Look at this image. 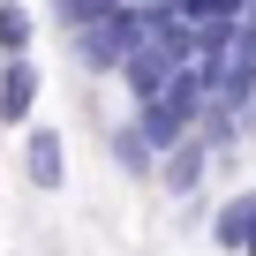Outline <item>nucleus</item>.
I'll return each instance as SVG.
<instances>
[{"label": "nucleus", "instance_id": "f257e3e1", "mask_svg": "<svg viewBox=\"0 0 256 256\" xmlns=\"http://www.w3.org/2000/svg\"><path fill=\"white\" fill-rule=\"evenodd\" d=\"M144 38H151L144 0H128L120 16H106V23H90V30H68V53H76V68H83V76H120V60L136 53Z\"/></svg>", "mask_w": 256, "mask_h": 256}, {"label": "nucleus", "instance_id": "f03ea898", "mask_svg": "<svg viewBox=\"0 0 256 256\" xmlns=\"http://www.w3.org/2000/svg\"><path fill=\"white\" fill-rule=\"evenodd\" d=\"M38 98H46L38 53H8V60H0V128H30L38 120Z\"/></svg>", "mask_w": 256, "mask_h": 256}, {"label": "nucleus", "instance_id": "7ed1b4c3", "mask_svg": "<svg viewBox=\"0 0 256 256\" xmlns=\"http://www.w3.org/2000/svg\"><path fill=\"white\" fill-rule=\"evenodd\" d=\"M23 181L38 196H60L68 188V136H60L53 120H30L23 128Z\"/></svg>", "mask_w": 256, "mask_h": 256}, {"label": "nucleus", "instance_id": "20e7f679", "mask_svg": "<svg viewBox=\"0 0 256 256\" xmlns=\"http://www.w3.org/2000/svg\"><path fill=\"white\" fill-rule=\"evenodd\" d=\"M218 158H211V144L204 136H188V144H174L166 158H158V196H174V204H188V196H204V174H211Z\"/></svg>", "mask_w": 256, "mask_h": 256}, {"label": "nucleus", "instance_id": "39448f33", "mask_svg": "<svg viewBox=\"0 0 256 256\" xmlns=\"http://www.w3.org/2000/svg\"><path fill=\"white\" fill-rule=\"evenodd\" d=\"M211 248H218V256H256V181L234 188V196L211 211Z\"/></svg>", "mask_w": 256, "mask_h": 256}, {"label": "nucleus", "instance_id": "423d86ee", "mask_svg": "<svg viewBox=\"0 0 256 256\" xmlns=\"http://www.w3.org/2000/svg\"><path fill=\"white\" fill-rule=\"evenodd\" d=\"M106 158H113L120 181H158V151H151V136L136 128V113L106 120Z\"/></svg>", "mask_w": 256, "mask_h": 256}, {"label": "nucleus", "instance_id": "0eeeda50", "mask_svg": "<svg viewBox=\"0 0 256 256\" xmlns=\"http://www.w3.org/2000/svg\"><path fill=\"white\" fill-rule=\"evenodd\" d=\"M174 76H181V68H174V60L158 53V38H144L136 53H128V60H120V76H113V83L128 90V106H151V98H158V90H166Z\"/></svg>", "mask_w": 256, "mask_h": 256}, {"label": "nucleus", "instance_id": "6e6552de", "mask_svg": "<svg viewBox=\"0 0 256 256\" xmlns=\"http://www.w3.org/2000/svg\"><path fill=\"white\" fill-rule=\"evenodd\" d=\"M38 46V16L23 8V0H0V60L8 53H30Z\"/></svg>", "mask_w": 256, "mask_h": 256}, {"label": "nucleus", "instance_id": "1a4fd4ad", "mask_svg": "<svg viewBox=\"0 0 256 256\" xmlns=\"http://www.w3.org/2000/svg\"><path fill=\"white\" fill-rule=\"evenodd\" d=\"M46 8H53V23H60V30H90V23L120 16L128 0H46Z\"/></svg>", "mask_w": 256, "mask_h": 256}, {"label": "nucleus", "instance_id": "9d476101", "mask_svg": "<svg viewBox=\"0 0 256 256\" xmlns=\"http://www.w3.org/2000/svg\"><path fill=\"white\" fill-rule=\"evenodd\" d=\"M234 113H241V136H248V144H256V83H248V98H241V106H234Z\"/></svg>", "mask_w": 256, "mask_h": 256}]
</instances>
